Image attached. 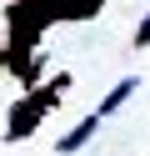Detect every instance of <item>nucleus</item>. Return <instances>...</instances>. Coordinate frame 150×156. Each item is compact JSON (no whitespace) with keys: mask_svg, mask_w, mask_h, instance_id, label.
Masks as SVG:
<instances>
[{"mask_svg":"<svg viewBox=\"0 0 150 156\" xmlns=\"http://www.w3.org/2000/svg\"><path fill=\"white\" fill-rule=\"evenodd\" d=\"M135 86H140V76H125V81H115V86L105 91V101L95 106V121H105V116H115L120 106H125L130 96H135Z\"/></svg>","mask_w":150,"mask_h":156,"instance_id":"obj_3","label":"nucleus"},{"mask_svg":"<svg viewBox=\"0 0 150 156\" xmlns=\"http://www.w3.org/2000/svg\"><path fill=\"white\" fill-rule=\"evenodd\" d=\"M65 86H70L65 76H55V86H50V91H30L25 101H15V106H10V126H5V141H25V136L40 126V116H45L50 106L60 101V91H65Z\"/></svg>","mask_w":150,"mask_h":156,"instance_id":"obj_1","label":"nucleus"},{"mask_svg":"<svg viewBox=\"0 0 150 156\" xmlns=\"http://www.w3.org/2000/svg\"><path fill=\"white\" fill-rule=\"evenodd\" d=\"M135 51H150V15L135 25Z\"/></svg>","mask_w":150,"mask_h":156,"instance_id":"obj_4","label":"nucleus"},{"mask_svg":"<svg viewBox=\"0 0 150 156\" xmlns=\"http://www.w3.org/2000/svg\"><path fill=\"white\" fill-rule=\"evenodd\" d=\"M95 131H100V121H95V111H90L85 121H75V126H70V131L55 141V151H60V156H75L80 146H90V141H95Z\"/></svg>","mask_w":150,"mask_h":156,"instance_id":"obj_2","label":"nucleus"}]
</instances>
